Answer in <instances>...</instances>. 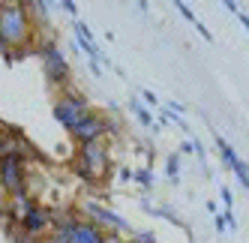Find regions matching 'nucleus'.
Listing matches in <instances>:
<instances>
[{
    "mask_svg": "<svg viewBox=\"0 0 249 243\" xmlns=\"http://www.w3.org/2000/svg\"><path fill=\"white\" fill-rule=\"evenodd\" d=\"M141 99H144V102H147L150 108H153V105H159V99H156V93H153V90H147V87L141 90Z\"/></svg>",
    "mask_w": 249,
    "mask_h": 243,
    "instance_id": "17",
    "label": "nucleus"
},
{
    "mask_svg": "<svg viewBox=\"0 0 249 243\" xmlns=\"http://www.w3.org/2000/svg\"><path fill=\"white\" fill-rule=\"evenodd\" d=\"M165 174H168L171 183L180 180V156H177V153H171L168 159H165Z\"/></svg>",
    "mask_w": 249,
    "mask_h": 243,
    "instance_id": "13",
    "label": "nucleus"
},
{
    "mask_svg": "<svg viewBox=\"0 0 249 243\" xmlns=\"http://www.w3.org/2000/svg\"><path fill=\"white\" fill-rule=\"evenodd\" d=\"M75 48H81L90 60H96V63H99V57H102V63H105V54L99 51V45L93 42V30L87 27L84 21H78V18H75Z\"/></svg>",
    "mask_w": 249,
    "mask_h": 243,
    "instance_id": "10",
    "label": "nucleus"
},
{
    "mask_svg": "<svg viewBox=\"0 0 249 243\" xmlns=\"http://www.w3.org/2000/svg\"><path fill=\"white\" fill-rule=\"evenodd\" d=\"M222 6H225V9H228L231 15H240V6L234 3V0H225V3H222Z\"/></svg>",
    "mask_w": 249,
    "mask_h": 243,
    "instance_id": "21",
    "label": "nucleus"
},
{
    "mask_svg": "<svg viewBox=\"0 0 249 243\" xmlns=\"http://www.w3.org/2000/svg\"><path fill=\"white\" fill-rule=\"evenodd\" d=\"M51 114H54V120H57L63 129L72 132V129L78 126V120L90 114V102H87L81 93H75L72 87H66V90L54 99V105H51Z\"/></svg>",
    "mask_w": 249,
    "mask_h": 243,
    "instance_id": "3",
    "label": "nucleus"
},
{
    "mask_svg": "<svg viewBox=\"0 0 249 243\" xmlns=\"http://www.w3.org/2000/svg\"><path fill=\"white\" fill-rule=\"evenodd\" d=\"M195 30H198V33H201V36H204V39H207V42H210V39H213V36H210V30H207V27H204V24H201V21H195Z\"/></svg>",
    "mask_w": 249,
    "mask_h": 243,
    "instance_id": "22",
    "label": "nucleus"
},
{
    "mask_svg": "<svg viewBox=\"0 0 249 243\" xmlns=\"http://www.w3.org/2000/svg\"><path fill=\"white\" fill-rule=\"evenodd\" d=\"M105 243H129L123 234H105Z\"/></svg>",
    "mask_w": 249,
    "mask_h": 243,
    "instance_id": "20",
    "label": "nucleus"
},
{
    "mask_svg": "<svg viewBox=\"0 0 249 243\" xmlns=\"http://www.w3.org/2000/svg\"><path fill=\"white\" fill-rule=\"evenodd\" d=\"M237 18H240V24H243V27H246V33H249V15H246V12H240Z\"/></svg>",
    "mask_w": 249,
    "mask_h": 243,
    "instance_id": "24",
    "label": "nucleus"
},
{
    "mask_svg": "<svg viewBox=\"0 0 249 243\" xmlns=\"http://www.w3.org/2000/svg\"><path fill=\"white\" fill-rule=\"evenodd\" d=\"M0 42L3 51H15V54H24L27 45L33 42V18L27 12V3H0Z\"/></svg>",
    "mask_w": 249,
    "mask_h": 243,
    "instance_id": "1",
    "label": "nucleus"
},
{
    "mask_svg": "<svg viewBox=\"0 0 249 243\" xmlns=\"http://www.w3.org/2000/svg\"><path fill=\"white\" fill-rule=\"evenodd\" d=\"M111 171V153L105 141L93 144H81L75 153V174L87 183H102Z\"/></svg>",
    "mask_w": 249,
    "mask_h": 243,
    "instance_id": "2",
    "label": "nucleus"
},
{
    "mask_svg": "<svg viewBox=\"0 0 249 243\" xmlns=\"http://www.w3.org/2000/svg\"><path fill=\"white\" fill-rule=\"evenodd\" d=\"M39 57H42V66H45V75L51 78V84H60V87H69V75H72V69H69V60L66 54L51 42L45 39L39 45Z\"/></svg>",
    "mask_w": 249,
    "mask_h": 243,
    "instance_id": "5",
    "label": "nucleus"
},
{
    "mask_svg": "<svg viewBox=\"0 0 249 243\" xmlns=\"http://www.w3.org/2000/svg\"><path fill=\"white\" fill-rule=\"evenodd\" d=\"M78 216H84L87 222L99 225L105 234H129V222L123 219L120 213L108 210L105 204L93 201V198H87V201H81V204H78Z\"/></svg>",
    "mask_w": 249,
    "mask_h": 243,
    "instance_id": "4",
    "label": "nucleus"
},
{
    "mask_svg": "<svg viewBox=\"0 0 249 243\" xmlns=\"http://www.w3.org/2000/svg\"><path fill=\"white\" fill-rule=\"evenodd\" d=\"M18 138L21 132L18 129H9V126H0V162L15 156V147H18Z\"/></svg>",
    "mask_w": 249,
    "mask_h": 243,
    "instance_id": "11",
    "label": "nucleus"
},
{
    "mask_svg": "<svg viewBox=\"0 0 249 243\" xmlns=\"http://www.w3.org/2000/svg\"><path fill=\"white\" fill-rule=\"evenodd\" d=\"M213 138H216V147H219V156H222V162L231 168V171H234V174H237V180H240V186L246 189V192H249V165L240 159V156L234 153V147H231L228 141H225V138L216 132V135H213Z\"/></svg>",
    "mask_w": 249,
    "mask_h": 243,
    "instance_id": "9",
    "label": "nucleus"
},
{
    "mask_svg": "<svg viewBox=\"0 0 249 243\" xmlns=\"http://www.w3.org/2000/svg\"><path fill=\"white\" fill-rule=\"evenodd\" d=\"M51 225H54V216H51L42 204H36L18 219V231L27 234V237H42L45 231H51Z\"/></svg>",
    "mask_w": 249,
    "mask_h": 243,
    "instance_id": "8",
    "label": "nucleus"
},
{
    "mask_svg": "<svg viewBox=\"0 0 249 243\" xmlns=\"http://www.w3.org/2000/svg\"><path fill=\"white\" fill-rule=\"evenodd\" d=\"M174 6H177V12H180V15H183V18H189L192 24H195V21H198V15H195V12L189 9V3H183V0H177V3H174Z\"/></svg>",
    "mask_w": 249,
    "mask_h": 243,
    "instance_id": "15",
    "label": "nucleus"
},
{
    "mask_svg": "<svg viewBox=\"0 0 249 243\" xmlns=\"http://www.w3.org/2000/svg\"><path fill=\"white\" fill-rule=\"evenodd\" d=\"M90 72H93L96 78H102V69H99V63H96V60H90Z\"/></svg>",
    "mask_w": 249,
    "mask_h": 243,
    "instance_id": "23",
    "label": "nucleus"
},
{
    "mask_svg": "<svg viewBox=\"0 0 249 243\" xmlns=\"http://www.w3.org/2000/svg\"><path fill=\"white\" fill-rule=\"evenodd\" d=\"M108 120H105L99 111H90L87 117L78 120V126L69 132L72 135V141L81 147V144H93V141H105V135H108Z\"/></svg>",
    "mask_w": 249,
    "mask_h": 243,
    "instance_id": "7",
    "label": "nucleus"
},
{
    "mask_svg": "<svg viewBox=\"0 0 249 243\" xmlns=\"http://www.w3.org/2000/svg\"><path fill=\"white\" fill-rule=\"evenodd\" d=\"M135 183H141L144 189H150V186H153V171H150V168H141V171H135Z\"/></svg>",
    "mask_w": 249,
    "mask_h": 243,
    "instance_id": "14",
    "label": "nucleus"
},
{
    "mask_svg": "<svg viewBox=\"0 0 249 243\" xmlns=\"http://www.w3.org/2000/svg\"><path fill=\"white\" fill-rule=\"evenodd\" d=\"M222 201H225V210H231V207H234V198H231V189H228V186H222Z\"/></svg>",
    "mask_w": 249,
    "mask_h": 243,
    "instance_id": "19",
    "label": "nucleus"
},
{
    "mask_svg": "<svg viewBox=\"0 0 249 243\" xmlns=\"http://www.w3.org/2000/svg\"><path fill=\"white\" fill-rule=\"evenodd\" d=\"M129 111H132V114H135V117L141 120V126H147V129H153V132L159 129V126L153 123V114H150V111L144 108V102H138V99H132V102H129Z\"/></svg>",
    "mask_w": 249,
    "mask_h": 243,
    "instance_id": "12",
    "label": "nucleus"
},
{
    "mask_svg": "<svg viewBox=\"0 0 249 243\" xmlns=\"http://www.w3.org/2000/svg\"><path fill=\"white\" fill-rule=\"evenodd\" d=\"M60 9H63V12H69L72 18H78V6L72 3V0H63V3H60Z\"/></svg>",
    "mask_w": 249,
    "mask_h": 243,
    "instance_id": "18",
    "label": "nucleus"
},
{
    "mask_svg": "<svg viewBox=\"0 0 249 243\" xmlns=\"http://www.w3.org/2000/svg\"><path fill=\"white\" fill-rule=\"evenodd\" d=\"M0 189L6 195L27 192V162H21L18 156H9L0 162Z\"/></svg>",
    "mask_w": 249,
    "mask_h": 243,
    "instance_id": "6",
    "label": "nucleus"
},
{
    "mask_svg": "<svg viewBox=\"0 0 249 243\" xmlns=\"http://www.w3.org/2000/svg\"><path fill=\"white\" fill-rule=\"evenodd\" d=\"M129 243H156V234L153 231H135Z\"/></svg>",
    "mask_w": 249,
    "mask_h": 243,
    "instance_id": "16",
    "label": "nucleus"
}]
</instances>
